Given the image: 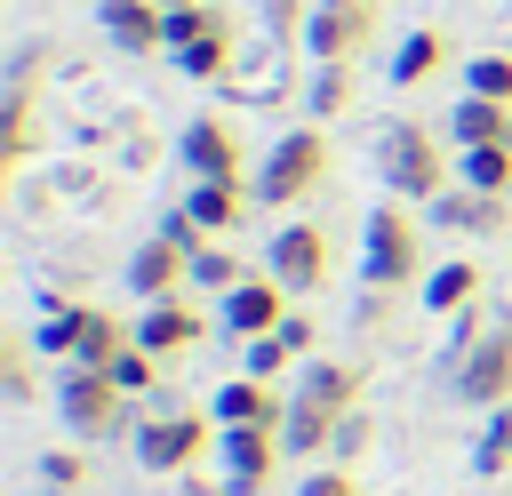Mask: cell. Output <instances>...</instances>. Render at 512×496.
Wrapping results in <instances>:
<instances>
[{
  "label": "cell",
  "mask_w": 512,
  "mask_h": 496,
  "mask_svg": "<svg viewBox=\"0 0 512 496\" xmlns=\"http://www.w3.org/2000/svg\"><path fill=\"white\" fill-rule=\"evenodd\" d=\"M160 8H200V0H160Z\"/></svg>",
  "instance_id": "43"
},
{
  "label": "cell",
  "mask_w": 512,
  "mask_h": 496,
  "mask_svg": "<svg viewBox=\"0 0 512 496\" xmlns=\"http://www.w3.org/2000/svg\"><path fill=\"white\" fill-rule=\"evenodd\" d=\"M96 24H104V40L128 48V56L168 48V8H160V0H96Z\"/></svg>",
  "instance_id": "14"
},
{
  "label": "cell",
  "mask_w": 512,
  "mask_h": 496,
  "mask_svg": "<svg viewBox=\"0 0 512 496\" xmlns=\"http://www.w3.org/2000/svg\"><path fill=\"white\" fill-rule=\"evenodd\" d=\"M208 416L216 424H264V432H280L288 424V392L280 384H256V376H232V384H216Z\"/></svg>",
  "instance_id": "15"
},
{
  "label": "cell",
  "mask_w": 512,
  "mask_h": 496,
  "mask_svg": "<svg viewBox=\"0 0 512 496\" xmlns=\"http://www.w3.org/2000/svg\"><path fill=\"white\" fill-rule=\"evenodd\" d=\"M432 224H448V232H464V240H488V232H504V224H512V200L472 192V184H448V192L432 200Z\"/></svg>",
  "instance_id": "17"
},
{
  "label": "cell",
  "mask_w": 512,
  "mask_h": 496,
  "mask_svg": "<svg viewBox=\"0 0 512 496\" xmlns=\"http://www.w3.org/2000/svg\"><path fill=\"white\" fill-rule=\"evenodd\" d=\"M368 32H376V8L368 0H312V16H304L312 64H352L368 48Z\"/></svg>",
  "instance_id": "9"
},
{
  "label": "cell",
  "mask_w": 512,
  "mask_h": 496,
  "mask_svg": "<svg viewBox=\"0 0 512 496\" xmlns=\"http://www.w3.org/2000/svg\"><path fill=\"white\" fill-rule=\"evenodd\" d=\"M448 392H456L464 408H480V416L512 400V320H504V328H488L464 360H448Z\"/></svg>",
  "instance_id": "7"
},
{
  "label": "cell",
  "mask_w": 512,
  "mask_h": 496,
  "mask_svg": "<svg viewBox=\"0 0 512 496\" xmlns=\"http://www.w3.org/2000/svg\"><path fill=\"white\" fill-rule=\"evenodd\" d=\"M480 304V264H432L424 272V312H440V320H456V312H472Z\"/></svg>",
  "instance_id": "21"
},
{
  "label": "cell",
  "mask_w": 512,
  "mask_h": 496,
  "mask_svg": "<svg viewBox=\"0 0 512 496\" xmlns=\"http://www.w3.org/2000/svg\"><path fill=\"white\" fill-rule=\"evenodd\" d=\"M208 448H216V432H208V416H192V408L136 416V432H128V456H136L144 472H160V480H184Z\"/></svg>",
  "instance_id": "6"
},
{
  "label": "cell",
  "mask_w": 512,
  "mask_h": 496,
  "mask_svg": "<svg viewBox=\"0 0 512 496\" xmlns=\"http://www.w3.org/2000/svg\"><path fill=\"white\" fill-rule=\"evenodd\" d=\"M160 232H168V240H176V248H184V256H200V248H208V232H200V224H192V208H184V200H176V208H168V216H160Z\"/></svg>",
  "instance_id": "38"
},
{
  "label": "cell",
  "mask_w": 512,
  "mask_h": 496,
  "mask_svg": "<svg viewBox=\"0 0 512 496\" xmlns=\"http://www.w3.org/2000/svg\"><path fill=\"white\" fill-rule=\"evenodd\" d=\"M32 344H40L56 368H112V360L136 344V328H128V320H112L104 304H72V296H48V312H40Z\"/></svg>",
  "instance_id": "1"
},
{
  "label": "cell",
  "mask_w": 512,
  "mask_h": 496,
  "mask_svg": "<svg viewBox=\"0 0 512 496\" xmlns=\"http://www.w3.org/2000/svg\"><path fill=\"white\" fill-rule=\"evenodd\" d=\"M216 456H224V472L232 480H264L272 488V472H280V432H264V424H216Z\"/></svg>",
  "instance_id": "16"
},
{
  "label": "cell",
  "mask_w": 512,
  "mask_h": 496,
  "mask_svg": "<svg viewBox=\"0 0 512 496\" xmlns=\"http://www.w3.org/2000/svg\"><path fill=\"white\" fill-rule=\"evenodd\" d=\"M296 392H304V400H328L336 416H352V408H360V368H352V360H304Z\"/></svg>",
  "instance_id": "22"
},
{
  "label": "cell",
  "mask_w": 512,
  "mask_h": 496,
  "mask_svg": "<svg viewBox=\"0 0 512 496\" xmlns=\"http://www.w3.org/2000/svg\"><path fill=\"white\" fill-rule=\"evenodd\" d=\"M176 496H224V480H200V472H184V480H176Z\"/></svg>",
  "instance_id": "41"
},
{
  "label": "cell",
  "mask_w": 512,
  "mask_h": 496,
  "mask_svg": "<svg viewBox=\"0 0 512 496\" xmlns=\"http://www.w3.org/2000/svg\"><path fill=\"white\" fill-rule=\"evenodd\" d=\"M472 472H480V480L512 472V400L488 408V424H480V440H472Z\"/></svg>",
  "instance_id": "27"
},
{
  "label": "cell",
  "mask_w": 512,
  "mask_h": 496,
  "mask_svg": "<svg viewBox=\"0 0 512 496\" xmlns=\"http://www.w3.org/2000/svg\"><path fill=\"white\" fill-rule=\"evenodd\" d=\"M456 184L512 200V144H480V152H456Z\"/></svg>",
  "instance_id": "26"
},
{
  "label": "cell",
  "mask_w": 512,
  "mask_h": 496,
  "mask_svg": "<svg viewBox=\"0 0 512 496\" xmlns=\"http://www.w3.org/2000/svg\"><path fill=\"white\" fill-rule=\"evenodd\" d=\"M248 200H256L248 176H232V184H192V192H184V208H192V224H200L208 240H224V232L248 216Z\"/></svg>",
  "instance_id": "19"
},
{
  "label": "cell",
  "mask_w": 512,
  "mask_h": 496,
  "mask_svg": "<svg viewBox=\"0 0 512 496\" xmlns=\"http://www.w3.org/2000/svg\"><path fill=\"white\" fill-rule=\"evenodd\" d=\"M280 320H288V288H280L272 272H248L232 296H216V328L240 336V344H248V336H272Z\"/></svg>",
  "instance_id": "11"
},
{
  "label": "cell",
  "mask_w": 512,
  "mask_h": 496,
  "mask_svg": "<svg viewBox=\"0 0 512 496\" xmlns=\"http://www.w3.org/2000/svg\"><path fill=\"white\" fill-rule=\"evenodd\" d=\"M440 64H448V40H440L432 24H416V32H408V40L392 48V88H424V80H432Z\"/></svg>",
  "instance_id": "24"
},
{
  "label": "cell",
  "mask_w": 512,
  "mask_h": 496,
  "mask_svg": "<svg viewBox=\"0 0 512 496\" xmlns=\"http://www.w3.org/2000/svg\"><path fill=\"white\" fill-rule=\"evenodd\" d=\"M328 264H336V256H328V224H304V216H296V224H280V232L264 240V272H272L288 296H312V288L328 280Z\"/></svg>",
  "instance_id": "8"
},
{
  "label": "cell",
  "mask_w": 512,
  "mask_h": 496,
  "mask_svg": "<svg viewBox=\"0 0 512 496\" xmlns=\"http://www.w3.org/2000/svg\"><path fill=\"white\" fill-rule=\"evenodd\" d=\"M256 16H264V32H272V40H304L312 0H256Z\"/></svg>",
  "instance_id": "35"
},
{
  "label": "cell",
  "mask_w": 512,
  "mask_h": 496,
  "mask_svg": "<svg viewBox=\"0 0 512 496\" xmlns=\"http://www.w3.org/2000/svg\"><path fill=\"white\" fill-rule=\"evenodd\" d=\"M360 280H368V288H408V280H424V232H416V216H408L400 200L368 208V224H360Z\"/></svg>",
  "instance_id": "5"
},
{
  "label": "cell",
  "mask_w": 512,
  "mask_h": 496,
  "mask_svg": "<svg viewBox=\"0 0 512 496\" xmlns=\"http://www.w3.org/2000/svg\"><path fill=\"white\" fill-rule=\"evenodd\" d=\"M224 496H264V480H232V472H224Z\"/></svg>",
  "instance_id": "42"
},
{
  "label": "cell",
  "mask_w": 512,
  "mask_h": 496,
  "mask_svg": "<svg viewBox=\"0 0 512 496\" xmlns=\"http://www.w3.org/2000/svg\"><path fill=\"white\" fill-rule=\"evenodd\" d=\"M32 352H40V344H24V336H8V344H0V392H8L16 408H24V400H40V368H32Z\"/></svg>",
  "instance_id": "30"
},
{
  "label": "cell",
  "mask_w": 512,
  "mask_h": 496,
  "mask_svg": "<svg viewBox=\"0 0 512 496\" xmlns=\"http://www.w3.org/2000/svg\"><path fill=\"white\" fill-rule=\"evenodd\" d=\"M128 288H136L144 304L184 296V288H192V256H184L168 232H152V240H136V248H128Z\"/></svg>",
  "instance_id": "13"
},
{
  "label": "cell",
  "mask_w": 512,
  "mask_h": 496,
  "mask_svg": "<svg viewBox=\"0 0 512 496\" xmlns=\"http://www.w3.org/2000/svg\"><path fill=\"white\" fill-rule=\"evenodd\" d=\"M464 96H488V104H512V56H504V48H488V56H472V64H464Z\"/></svg>",
  "instance_id": "32"
},
{
  "label": "cell",
  "mask_w": 512,
  "mask_h": 496,
  "mask_svg": "<svg viewBox=\"0 0 512 496\" xmlns=\"http://www.w3.org/2000/svg\"><path fill=\"white\" fill-rule=\"evenodd\" d=\"M376 176H384V192L392 200H440L448 192V152H440V136L424 128V120H384V136H376Z\"/></svg>",
  "instance_id": "2"
},
{
  "label": "cell",
  "mask_w": 512,
  "mask_h": 496,
  "mask_svg": "<svg viewBox=\"0 0 512 496\" xmlns=\"http://www.w3.org/2000/svg\"><path fill=\"white\" fill-rule=\"evenodd\" d=\"M280 344L304 360V352H312V320H304V312H288V320H280Z\"/></svg>",
  "instance_id": "40"
},
{
  "label": "cell",
  "mask_w": 512,
  "mask_h": 496,
  "mask_svg": "<svg viewBox=\"0 0 512 496\" xmlns=\"http://www.w3.org/2000/svg\"><path fill=\"white\" fill-rule=\"evenodd\" d=\"M112 384H120L128 400H144V392H160V360H152L144 344H128V352L112 360Z\"/></svg>",
  "instance_id": "33"
},
{
  "label": "cell",
  "mask_w": 512,
  "mask_h": 496,
  "mask_svg": "<svg viewBox=\"0 0 512 496\" xmlns=\"http://www.w3.org/2000/svg\"><path fill=\"white\" fill-rule=\"evenodd\" d=\"M200 336H208V320H200V304H192V296H160V304H144V312H136V344H144L152 360H184Z\"/></svg>",
  "instance_id": "12"
},
{
  "label": "cell",
  "mask_w": 512,
  "mask_h": 496,
  "mask_svg": "<svg viewBox=\"0 0 512 496\" xmlns=\"http://www.w3.org/2000/svg\"><path fill=\"white\" fill-rule=\"evenodd\" d=\"M176 160H184L192 184H232V176H240V136H232V120H224V112H200V120L176 136Z\"/></svg>",
  "instance_id": "10"
},
{
  "label": "cell",
  "mask_w": 512,
  "mask_h": 496,
  "mask_svg": "<svg viewBox=\"0 0 512 496\" xmlns=\"http://www.w3.org/2000/svg\"><path fill=\"white\" fill-rule=\"evenodd\" d=\"M248 280V264H240V248H224V240H208L200 256H192V288H216V296H232Z\"/></svg>",
  "instance_id": "29"
},
{
  "label": "cell",
  "mask_w": 512,
  "mask_h": 496,
  "mask_svg": "<svg viewBox=\"0 0 512 496\" xmlns=\"http://www.w3.org/2000/svg\"><path fill=\"white\" fill-rule=\"evenodd\" d=\"M448 144H456V152H480V144H512V104L464 96V104L448 112Z\"/></svg>",
  "instance_id": "20"
},
{
  "label": "cell",
  "mask_w": 512,
  "mask_h": 496,
  "mask_svg": "<svg viewBox=\"0 0 512 496\" xmlns=\"http://www.w3.org/2000/svg\"><path fill=\"white\" fill-rule=\"evenodd\" d=\"M368 8H376V0H368Z\"/></svg>",
  "instance_id": "44"
},
{
  "label": "cell",
  "mask_w": 512,
  "mask_h": 496,
  "mask_svg": "<svg viewBox=\"0 0 512 496\" xmlns=\"http://www.w3.org/2000/svg\"><path fill=\"white\" fill-rule=\"evenodd\" d=\"M32 144H40L32 88H8V104H0V168H24V160H32Z\"/></svg>",
  "instance_id": "25"
},
{
  "label": "cell",
  "mask_w": 512,
  "mask_h": 496,
  "mask_svg": "<svg viewBox=\"0 0 512 496\" xmlns=\"http://www.w3.org/2000/svg\"><path fill=\"white\" fill-rule=\"evenodd\" d=\"M232 40H240V32H232V16H224V24H208L200 40H184V48H176V72H184V80H224V72H232Z\"/></svg>",
  "instance_id": "23"
},
{
  "label": "cell",
  "mask_w": 512,
  "mask_h": 496,
  "mask_svg": "<svg viewBox=\"0 0 512 496\" xmlns=\"http://www.w3.org/2000/svg\"><path fill=\"white\" fill-rule=\"evenodd\" d=\"M208 24H224V8H208V0H200V8H168V56H176L184 40H200Z\"/></svg>",
  "instance_id": "36"
},
{
  "label": "cell",
  "mask_w": 512,
  "mask_h": 496,
  "mask_svg": "<svg viewBox=\"0 0 512 496\" xmlns=\"http://www.w3.org/2000/svg\"><path fill=\"white\" fill-rule=\"evenodd\" d=\"M368 440H376V424H368V408H352V416L336 424V448H328V456L352 464V456H368Z\"/></svg>",
  "instance_id": "37"
},
{
  "label": "cell",
  "mask_w": 512,
  "mask_h": 496,
  "mask_svg": "<svg viewBox=\"0 0 512 496\" xmlns=\"http://www.w3.org/2000/svg\"><path fill=\"white\" fill-rule=\"evenodd\" d=\"M288 368H296V352L280 344V328H272V336H248V344H240V376H256V384H280Z\"/></svg>",
  "instance_id": "31"
},
{
  "label": "cell",
  "mask_w": 512,
  "mask_h": 496,
  "mask_svg": "<svg viewBox=\"0 0 512 496\" xmlns=\"http://www.w3.org/2000/svg\"><path fill=\"white\" fill-rule=\"evenodd\" d=\"M40 480H48L56 496H72V488L88 480V456H80V448H48V456H40Z\"/></svg>",
  "instance_id": "34"
},
{
  "label": "cell",
  "mask_w": 512,
  "mask_h": 496,
  "mask_svg": "<svg viewBox=\"0 0 512 496\" xmlns=\"http://www.w3.org/2000/svg\"><path fill=\"white\" fill-rule=\"evenodd\" d=\"M344 104H352V72H344V64H320V72L304 80V112H312V120L328 128V120H336Z\"/></svg>",
  "instance_id": "28"
},
{
  "label": "cell",
  "mask_w": 512,
  "mask_h": 496,
  "mask_svg": "<svg viewBox=\"0 0 512 496\" xmlns=\"http://www.w3.org/2000/svg\"><path fill=\"white\" fill-rule=\"evenodd\" d=\"M328 128L320 120H304V128H288V136H272V152H264V168H256V208H296V200H312L320 184H328Z\"/></svg>",
  "instance_id": "3"
},
{
  "label": "cell",
  "mask_w": 512,
  "mask_h": 496,
  "mask_svg": "<svg viewBox=\"0 0 512 496\" xmlns=\"http://www.w3.org/2000/svg\"><path fill=\"white\" fill-rule=\"evenodd\" d=\"M56 416L72 440H120L136 432V400L112 384V368H56Z\"/></svg>",
  "instance_id": "4"
},
{
  "label": "cell",
  "mask_w": 512,
  "mask_h": 496,
  "mask_svg": "<svg viewBox=\"0 0 512 496\" xmlns=\"http://www.w3.org/2000/svg\"><path fill=\"white\" fill-rule=\"evenodd\" d=\"M336 424H344V416H336L328 400H304V392H288V424H280V448H288V456H304V464H320V456L336 448Z\"/></svg>",
  "instance_id": "18"
},
{
  "label": "cell",
  "mask_w": 512,
  "mask_h": 496,
  "mask_svg": "<svg viewBox=\"0 0 512 496\" xmlns=\"http://www.w3.org/2000/svg\"><path fill=\"white\" fill-rule=\"evenodd\" d=\"M296 496H360V488H352V472H344V464H312Z\"/></svg>",
  "instance_id": "39"
}]
</instances>
